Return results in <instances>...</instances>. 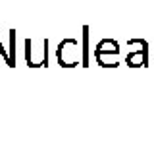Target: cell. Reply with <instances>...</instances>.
I'll return each instance as SVG.
<instances>
[{
    "mask_svg": "<svg viewBox=\"0 0 154 149\" xmlns=\"http://www.w3.org/2000/svg\"><path fill=\"white\" fill-rule=\"evenodd\" d=\"M10 37H12V56H10V68H14V66H16V49H14V47H16V31H10Z\"/></svg>",
    "mask_w": 154,
    "mask_h": 149,
    "instance_id": "cell-5",
    "label": "cell"
},
{
    "mask_svg": "<svg viewBox=\"0 0 154 149\" xmlns=\"http://www.w3.org/2000/svg\"><path fill=\"white\" fill-rule=\"evenodd\" d=\"M83 49L79 47V43L75 39H64L56 49V58L58 64L64 68H75L77 64L83 66V56H81Z\"/></svg>",
    "mask_w": 154,
    "mask_h": 149,
    "instance_id": "cell-1",
    "label": "cell"
},
{
    "mask_svg": "<svg viewBox=\"0 0 154 149\" xmlns=\"http://www.w3.org/2000/svg\"><path fill=\"white\" fill-rule=\"evenodd\" d=\"M25 62L29 68H41L48 64V39H25Z\"/></svg>",
    "mask_w": 154,
    "mask_h": 149,
    "instance_id": "cell-3",
    "label": "cell"
},
{
    "mask_svg": "<svg viewBox=\"0 0 154 149\" xmlns=\"http://www.w3.org/2000/svg\"><path fill=\"white\" fill-rule=\"evenodd\" d=\"M137 43L139 49L131 50L127 56H125V64L129 66V68H144V66H148V50H146V41L143 39H133Z\"/></svg>",
    "mask_w": 154,
    "mask_h": 149,
    "instance_id": "cell-4",
    "label": "cell"
},
{
    "mask_svg": "<svg viewBox=\"0 0 154 149\" xmlns=\"http://www.w3.org/2000/svg\"><path fill=\"white\" fill-rule=\"evenodd\" d=\"M94 60L102 68H116L119 66L118 56H119V45L114 39H102L94 47Z\"/></svg>",
    "mask_w": 154,
    "mask_h": 149,
    "instance_id": "cell-2",
    "label": "cell"
},
{
    "mask_svg": "<svg viewBox=\"0 0 154 149\" xmlns=\"http://www.w3.org/2000/svg\"><path fill=\"white\" fill-rule=\"evenodd\" d=\"M0 54H2V58L6 60V64L10 66V54L6 52V49H4V47H2V43H0Z\"/></svg>",
    "mask_w": 154,
    "mask_h": 149,
    "instance_id": "cell-6",
    "label": "cell"
}]
</instances>
